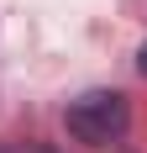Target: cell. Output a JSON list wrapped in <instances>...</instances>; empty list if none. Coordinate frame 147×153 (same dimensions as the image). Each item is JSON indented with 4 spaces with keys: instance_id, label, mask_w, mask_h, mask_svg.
Segmentation results:
<instances>
[{
    "instance_id": "1",
    "label": "cell",
    "mask_w": 147,
    "mask_h": 153,
    "mask_svg": "<svg viewBox=\"0 0 147 153\" xmlns=\"http://www.w3.org/2000/svg\"><path fill=\"white\" fill-rule=\"evenodd\" d=\"M68 132L79 143H89V148H105V143H116L126 127H132V106H126V95L121 90H89L79 95L68 106Z\"/></svg>"
},
{
    "instance_id": "2",
    "label": "cell",
    "mask_w": 147,
    "mask_h": 153,
    "mask_svg": "<svg viewBox=\"0 0 147 153\" xmlns=\"http://www.w3.org/2000/svg\"><path fill=\"white\" fill-rule=\"evenodd\" d=\"M137 63H142V74H147V42H142V53H137Z\"/></svg>"
},
{
    "instance_id": "3",
    "label": "cell",
    "mask_w": 147,
    "mask_h": 153,
    "mask_svg": "<svg viewBox=\"0 0 147 153\" xmlns=\"http://www.w3.org/2000/svg\"><path fill=\"white\" fill-rule=\"evenodd\" d=\"M42 153H53V148H42Z\"/></svg>"
}]
</instances>
